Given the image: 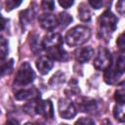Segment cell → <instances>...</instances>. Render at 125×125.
<instances>
[{
	"mask_svg": "<svg viewBox=\"0 0 125 125\" xmlns=\"http://www.w3.org/2000/svg\"><path fill=\"white\" fill-rule=\"evenodd\" d=\"M91 31L84 25H77L67 31L65 34V42L70 47H76L84 44L89 40Z\"/></svg>",
	"mask_w": 125,
	"mask_h": 125,
	"instance_id": "1",
	"label": "cell"
},
{
	"mask_svg": "<svg viewBox=\"0 0 125 125\" xmlns=\"http://www.w3.org/2000/svg\"><path fill=\"white\" fill-rule=\"evenodd\" d=\"M117 25V18L110 12V11H104L100 17H99V26L101 32H103V36L109 35L112 33Z\"/></svg>",
	"mask_w": 125,
	"mask_h": 125,
	"instance_id": "2",
	"label": "cell"
},
{
	"mask_svg": "<svg viewBox=\"0 0 125 125\" xmlns=\"http://www.w3.org/2000/svg\"><path fill=\"white\" fill-rule=\"evenodd\" d=\"M34 78L35 74L30 64L28 62H22L17 71L14 82L19 86H25L27 84H30L34 80Z\"/></svg>",
	"mask_w": 125,
	"mask_h": 125,
	"instance_id": "3",
	"label": "cell"
},
{
	"mask_svg": "<svg viewBox=\"0 0 125 125\" xmlns=\"http://www.w3.org/2000/svg\"><path fill=\"white\" fill-rule=\"evenodd\" d=\"M59 113L64 119H71L76 115V107L68 99H61L59 101Z\"/></svg>",
	"mask_w": 125,
	"mask_h": 125,
	"instance_id": "4",
	"label": "cell"
},
{
	"mask_svg": "<svg viewBox=\"0 0 125 125\" xmlns=\"http://www.w3.org/2000/svg\"><path fill=\"white\" fill-rule=\"evenodd\" d=\"M95 68L99 69V70H104L108 68L111 65V55L110 53L104 49V48H101L99 50V53L97 55V57L94 60L93 62Z\"/></svg>",
	"mask_w": 125,
	"mask_h": 125,
	"instance_id": "5",
	"label": "cell"
},
{
	"mask_svg": "<svg viewBox=\"0 0 125 125\" xmlns=\"http://www.w3.org/2000/svg\"><path fill=\"white\" fill-rule=\"evenodd\" d=\"M36 113L44 116L47 119H52L54 117L53 104L51 101H38L36 103Z\"/></svg>",
	"mask_w": 125,
	"mask_h": 125,
	"instance_id": "6",
	"label": "cell"
},
{
	"mask_svg": "<svg viewBox=\"0 0 125 125\" xmlns=\"http://www.w3.org/2000/svg\"><path fill=\"white\" fill-rule=\"evenodd\" d=\"M62 38L59 33H50L44 37L42 45L47 51L52 48L62 46Z\"/></svg>",
	"mask_w": 125,
	"mask_h": 125,
	"instance_id": "7",
	"label": "cell"
},
{
	"mask_svg": "<svg viewBox=\"0 0 125 125\" xmlns=\"http://www.w3.org/2000/svg\"><path fill=\"white\" fill-rule=\"evenodd\" d=\"M78 107L81 111H84L87 113H92V114L96 113L99 110L98 103L95 100L89 99V98H83L81 100V102H79Z\"/></svg>",
	"mask_w": 125,
	"mask_h": 125,
	"instance_id": "8",
	"label": "cell"
},
{
	"mask_svg": "<svg viewBox=\"0 0 125 125\" xmlns=\"http://www.w3.org/2000/svg\"><path fill=\"white\" fill-rule=\"evenodd\" d=\"M39 23L44 29L51 30L57 25L58 18H56L54 15L48 14V13L47 14H42L41 16H39Z\"/></svg>",
	"mask_w": 125,
	"mask_h": 125,
	"instance_id": "9",
	"label": "cell"
},
{
	"mask_svg": "<svg viewBox=\"0 0 125 125\" xmlns=\"http://www.w3.org/2000/svg\"><path fill=\"white\" fill-rule=\"evenodd\" d=\"M39 97V93L35 88L23 89L15 94V98L19 101H31L36 100Z\"/></svg>",
	"mask_w": 125,
	"mask_h": 125,
	"instance_id": "10",
	"label": "cell"
},
{
	"mask_svg": "<svg viewBox=\"0 0 125 125\" xmlns=\"http://www.w3.org/2000/svg\"><path fill=\"white\" fill-rule=\"evenodd\" d=\"M93 56H94V49L91 48L90 46L79 48L75 52V59L77 62H79L81 63L87 62L88 61L91 60V58Z\"/></svg>",
	"mask_w": 125,
	"mask_h": 125,
	"instance_id": "11",
	"label": "cell"
},
{
	"mask_svg": "<svg viewBox=\"0 0 125 125\" xmlns=\"http://www.w3.org/2000/svg\"><path fill=\"white\" fill-rule=\"evenodd\" d=\"M36 66L41 74H47L53 67V62L49 57H40L36 61Z\"/></svg>",
	"mask_w": 125,
	"mask_h": 125,
	"instance_id": "12",
	"label": "cell"
},
{
	"mask_svg": "<svg viewBox=\"0 0 125 125\" xmlns=\"http://www.w3.org/2000/svg\"><path fill=\"white\" fill-rule=\"evenodd\" d=\"M47 53H48L50 59H53V60L59 61V62L66 61L67 58H68L66 52L62 48V46L56 47V48H52L50 50H47Z\"/></svg>",
	"mask_w": 125,
	"mask_h": 125,
	"instance_id": "13",
	"label": "cell"
},
{
	"mask_svg": "<svg viewBox=\"0 0 125 125\" xmlns=\"http://www.w3.org/2000/svg\"><path fill=\"white\" fill-rule=\"evenodd\" d=\"M120 75H121V73L116 69L115 65H110L108 68L105 69L104 78L107 84H113L119 79Z\"/></svg>",
	"mask_w": 125,
	"mask_h": 125,
	"instance_id": "14",
	"label": "cell"
},
{
	"mask_svg": "<svg viewBox=\"0 0 125 125\" xmlns=\"http://www.w3.org/2000/svg\"><path fill=\"white\" fill-rule=\"evenodd\" d=\"M78 17L80 19V21H84V22H87V21H90L91 20V12H90V9L88 8L87 4L86 3H81L78 7Z\"/></svg>",
	"mask_w": 125,
	"mask_h": 125,
	"instance_id": "15",
	"label": "cell"
},
{
	"mask_svg": "<svg viewBox=\"0 0 125 125\" xmlns=\"http://www.w3.org/2000/svg\"><path fill=\"white\" fill-rule=\"evenodd\" d=\"M113 114L118 121L125 122V103H117L114 106Z\"/></svg>",
	"mask_w": 125,
	"mask_h": 125,
	"instance_id": "16",
	"label": "cell"
},
{
	"mask_svg": "<svg viewBox=\"0 0 125 125\" xmlns=\"http://www.w3.org/2000/svg\"><path fill=\"white\" fill-rule=\"evenodd\" d=\"M20 19H21V22L23 26L27 25L28 23H30V21L33 20V12L31 9H27L24 10L22 12H21L20 14Z\"/></svg>",
	"mask_w": 125,
	"mask_h": 125,
	"instance_id": "17",
	"label": "cell"
},
{
	"mask_svg": "<svg viewBox=\"0 0 125 125\" xmlns=\"http://www.w3.org/2000/svg\"><path fill=\"white\" fill-rule=\"evenodd\" d=\"M29 44H30V48L33 53H39L41 51V47H43V45H41V43L39 41L38 35H36V34H33L30 36Z\"/></svg>",
	"mask_w": 125,
	"mask_h": 125,
	"instance_id": "18",
	"label": "cell"
},
{
	"mask_svg": "<svg viewBox=\"0 0 125 125\" xmlns=\"http://www.w3.org/2000/svg\"><path fill=\"white\" fill-rule=\"evenodd\" d=\"M72 21V17L67 13H60L58 17V23L63 28Z\"/></svg>",
	"mask_w": 125,
	"mask_h": 125,
	"instance_id": "19",
	"label": "cell"
},
{
	"mask_svg": "<svg viewBox=\"0 0 125 125\" xmlns=\"http://www.w3.org/2000/svg\"><path fill=\"white\" fill-rule=\"evenodd\" d=\"M63 81H64V76H63V74L62 73V72H57L52 78H51V80H50V84L53 86V87H55V86H59V85H61L62 83H63Z\"/></svg>",
	"mask_w": 125,
	"mask_h": 125,
	"instance_id": "20",
	"label": "cell"
},
{
	"mask_svg": "<svg viewBox=\"0 0 125 125\" xmlns=\"http://www.w3.org/2000/svg\"><path fill=\"white\" fill-rule=\"evenodd\" d=\"M116 45L118 49L122 52H125V31H123L116 40Z\"/></svg>",
	"mask_w": 125,
	"mask_h": 125,
	"instance_id": "21",
	"label": "cell"
},
{
	"mask_svg": "<svg viewBox=\"0 0 125 125\" xmlns=\"http://www.w3.org/2000/svg\"><path fill=\"white\" fill-rule=\"evenodd\" d=\"M115 67L116 69L122 74L123 72H125V57H120L116 63H115Z\"/></svg>",
	"mask_w": 125,
	"mask_h": 125,
	"instance_id": "22",
	"label": "cell"
},
{
	"mask_svg": "<svg viewBox=\"0 0 125 125\" xmlns=\"http://www.w3.org/2000/svg\"><path fill=\"white\" fill-rule=\"evenodd\" d=\"M13 68V60H10L7 62H4L2 64V76H4L7 73H10Z\"/></svg>",
	"mask_w": 125,
	"mask_h": 125,
	"instance_id": "23",
	"label": "cell"
},
{
	"mask_svg": "<svg viewBox=\"0 0 125 125\" xmlns=\"http://www.w3.org/2000/svg\"><path fill=\"white\" fill-rule=\"evenodd\" d=\"M8 54V43L5 38L1 37V59L4 60Z\"/></svg>",
	"mask_w": 125,
	"mask_h": 125,
	"instance_id": "24",
	"label": "cell"
},
{
	"mask_svg": "<svg viewBox=\"0 0 125 125\" xmlns=\"http://www.w3.org/2000/svg\"><path fill=\"white\" fill-rule=\"evenodd\" d=\"M74 125H95V121L89 117H82L78 119Z\"/></svg>",
	"mask_w": 125,
	"mask_h": 125,
	"instance_id": "25",
	"label": "cell"
},
{
	"mask_svg": "<svg viewBox=\"0 0 125 125\" xmlns=\"http://www.w3.org/2000/svg\"><path fill=\"white\" fill-rule=\"evenodd\" d=\"M114 99L117 103H125V90H117L115 92Z\"/></svg>",
	"mask_w": 125,
	"mask_h": 125,
	"instance_id": "26",
	"label": "cell"
},
{
	"mask_svg": "<svg viewBox=\"0 0 125 125\" xmlns=\"http://www.w3.org/2000/svg\"><path fill=\"white\" fill-rule=\"evenodd\" d=\"M41 7L45 11H52L55 8V2H53V1H43L41 3Z\"/></svg>",
	"mask_w": 125,
	"mask_h": 125,
	"instance_id": "27",
	"label": "cell"
},
{
	"mask_svg": "<svg viewBox=\"0 0 125 125\" xmlns=\"http://www.w3.org/2000/svg\"><path fill=\"white\" fill-rule=\"evenodd\" d=\"M21 3V1H16V0H8L6 1V8L7 11H10L16 7H18L20 4Z\"/></svg>",
	"mask_w": 125,
	"mask_h": 125,
	"instance_id": "28",
	"label": "cell"
},
{
	"mask_svg": "<svg viewBox=\"0 0 125 125\" xmlns=\"http://www.w3.org/2000/svg\"><path fill=\"white\" fill-rule=\"evenodd\" d=\"M116 10L120 15L125 16V1H118L116 3Z\"/></svg>",
	"mask_w": 125,
	"mask_h": 125,
	"instance_id": "29",
	"label": "cell"
},
{
	"mask_svg": "<svg viewBox=\"0 0 125 125\" xmlns=\"http://www.w3.org/2000/svg\"><path fill=\"white\" fill-rule=\"evenodd\" d=\"M89 4L93 8H95V9H100V8H102L104 6V1H101V0H94V1L91 0V1H89Z\"/></svg>",
	"mask_w": 125,
	"mask_h": 125,
	"instance_id": "30",
	"label": "cell"
},
{
	"mask_svg": "<svg viewBox=\"0 0 125 125\" xmlns=\"http://www.w3.org/2000/svg\"><path fill=\"white\" fill-rule=\"evenodd\" d=\"M59 4L62 7V8H65V9H67V8H69L72 4H73V1L71 0H60L59 1Z\"/></svg>",
	"mask_w": 125,
	"mask_h": 125,
	"instance_id": "31",
	"label": "cell"
},
{
	"mask_svg": "<svg viewBox=\"0 0 125 125\" xmlns=\"http://www.w3.org/2000/svg\"><path fill=\"white\" fill-rule=\"evenodd\" d=\"M5 125H19V123H18V121L15 120V119H9V120L6 122Z\"/></svg>",
	"mask_w": 125,
	"mask_h": 125,
	"instance_id": "32",
	"label": "cell"
},
{
	"mask_svg": "<svg viewBox=\"0 0 125 125\" xmlns=\"http://www.w3.org/2000/svg\"><path fill=\"white\" fill-rule=\"evenodd\" d=\"M103 125H112V123L111 122H109L108 120H105L104 122V124Z\"/></svg>",
	"mask_w": 125,
	"mask_h": 125,
	"instance_id": "33",
	"label": "cell"
},
{
	"mask_svg": "<svg viewBox=\"0 0 125 125\" xmlns=\"http://www.w3.org/2000/svg\"><path fill=\"white\" fill-rule=\"evenodd\" d=\"M24 125H39V124H37V123H32V122H27V123H25Z\"/></svg>",
	"mask_w": 125,
	"mask_h": 125,
	"instance_id": "34",
	"label": "cell"
},
{
	"mask_svg": "<svg viewBox=\"0 0 125 125\" xmlns=\"http://www.w3.org/2000/svg\"><path fill=\"white\" fill-rule=\"evenodd\" d=\"M61 125H67V124H61Z\"/></svg>",
	"mask_w": 125,
	"mask_h": 125,
	"instance_id": "35",
	"label": "cell"
}]
</instances>
